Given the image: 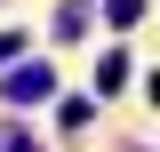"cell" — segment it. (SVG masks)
<instances>
[{
  "label": "cell",
  "instance_id": "1",
  "mask_svg": "<svg viewBox=\"0 0 160 152\" xmlns=\"http://www.w3.org/2000/svg\"><path fill=\"white\" fill-rule=\"evenodd\" d=\"M0 96H8V104H40V96H48V64H16Z\"/></svg>",
  "mask_w": 160,
  "mask_h": 152
},
{
  "label": "cell",
  "instance_id": "3",
  "mask_svg": "<svg viewBox=\"0 0 160 152\" xmlns=\"http://www.w3.org/2000/svg\"><path fill=\"white\" fill-rule=\"evenodd\" d=\"M120 80H128V56H120V48H112V56H104V64H96V88H104V96H112V88H120Z\"/></svg>",
  "mask_w": 160,
  "mask_h": 152
},
{
  "label": "cell",
  "instance_id": "4",
  "mask_svg": "<svg viewBox=\"0 0 160 152\" xmlns=\"http://www.w3.org/2000/svg\"><path fill=\"white\" fill-rule=\"evenodd\" d=\"M104 16H112V24H144V0H112Z\"/></svg>",
  "mask_w": 160,
  "mask_h": 152
},
{
  "label": "cell",
  "instance_id": "5",
  "mask_svg": "<svg viewBox=\"0 0 160 152\" xmlns=\"http://www.w3.org/2000/svg\"><path fill=\"white\" fill-rule=\"evenodd\" d=\"M8 56H16V40H8V32H0V64H8Z\"/></svg>",
  "mask_w": 160,
  "mask_h": 152
},
{
  "label": "cell",
  "instance_id": "2",
  "mask_svg": "<svg viewBox=\"0 0 160 152\" xmlns=\"http://www.w3.org/2000/svg\"><path fill=\"white\" fill-rule=\"evenodd\" d=\"M88 24H96V8H88V0H64V8H56V32H64V40H80Z\"/></svg>",
  "mask_w": 160,
  "mask_h": 152
}]
</instances>
